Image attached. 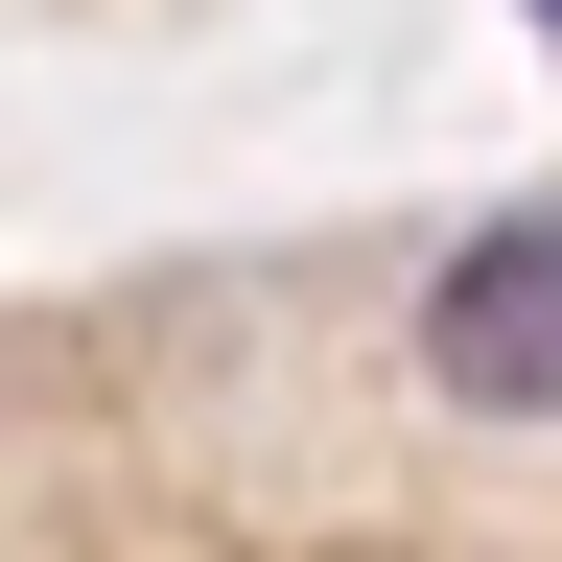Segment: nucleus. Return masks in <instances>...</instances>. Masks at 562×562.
<instances>
[{
	"mask_svg": "<svg viewBox=\"0 0 562 562\" xmlns=\"http://www.w3.org/2000/svg\"><path fill=\"white\" fill-rule=\"evenodd\" d=\"M422 375H446L469 422H562V188L469 211L446 281H422Z\"/></svg>",
	"mask_w": 562,
	"mask_h": 562,
	"instance_id": "1",
	"label": "nucleus"
},
{
	"mask_svg": "<svg viewBox=\"0 0 562 562\" xmlns=\"http://www.w3.org/2000/svg\"><path fill=\"white\" fill-rule=\"evenodd\" d=\"M516 24H539V47H562V0H516Z\"/></svg>",
	"mask_w": 562,
	"mask_h": 562,
	"instance_id": "2",
	"label": "nucleus"
}]
</instances>
